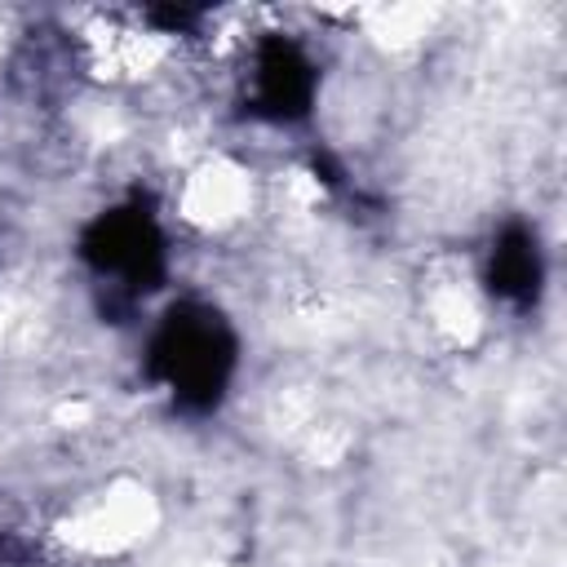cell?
I'll list each match as a JSON object with an SVG mask.
<instances>
[{
  "label": "cell",
  "instance_id": "7a4b0ae2",
  "mask_svg": "<svg viewBox=\"0 0 567 567\" xmlns=\"http://www.w3.org/2000/svg\"><path fill=\"white\" fill-rule=\"evenodd\" d=\"M266 204V186L252 173V164L235 151L204 146L195 159H186L173 177V217L204 239H226L248 226V217Z\"/></svg>",
  "mask_w": 567,
  "mask_h": 567
},
{
  "label": "cell",
  "instance_id": "3957f363",
  "mask_svg": "<svg viewBox=\"0 0 567 567\" xmlns=\"http://www.w3.org/2000/svg\"><path fill=\"white\" fill-rule=\"evenodd\" d=\"M487 292L465 257H434L421 275V319L447 350H470L487 332Z\"/></svg>",
  "mask_w": 567,
  "mask_h": 567
},
{
  "label": "cell",
  "instance_id": "6da1fadb",
  "mask_svg": "<svg viewBox=\"0 0 567 567\" xmlns=\"http://www.w3.org/2000/svg\"><path fill=\"white\" fill-rule=\"evenodd\" d=\"M155 523H159V505L142 478H106L80 492L58 514L53 540L80 563H102L137 549Z\"/></svg>",
  "mask_w": 567,
  "mask_h": 567
}]
</instances>
